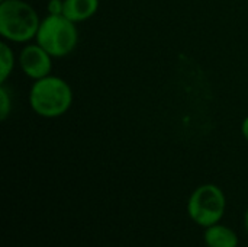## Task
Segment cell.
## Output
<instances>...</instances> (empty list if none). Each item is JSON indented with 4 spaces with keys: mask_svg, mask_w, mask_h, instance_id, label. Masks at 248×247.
<instances>
[{
    "mask_svg": "<svg viewBox=\"0 0 248 247\" xmlns=\"http://www.w3.org/2000/svg\"><path fill=\"white\" fill-rule=\"evenodd\" d=\"M99 9V0H64L62 15L71 22H83L92 17Z\"/></svg>",
    "mask_w": 248,
    "mask_h": 247,
    "instance_id": "8992f818",
    "label": "cell"
},
{
    "mask_svg": "<svg viewBox=\"0 0 248 247\" xmlns=\"http://www.w3.org/2000/svg\"><path fill=\"white\" fill-rule=\"evenodd\" d=\"M241 131H243V135H244V138L248 141V116L244 119V122H243V127H241Z\"/></svg>",
    "mask_w": 248,
    "mask_h": 247,
    "instance_id": "8fae6325",
    "label": "cell"
},
{
    "mask_svg": "<svg viewBox=\"0 0 248 247\" xmlns=\"http://www.w3.org/2000/svg\"><path fill=\"white\" fill-rule=\"evenodd\" d=\"M205 245L208 247H237L238 246V237L237 234L219 224H214L211 227H206L203 234Z\"/></svg>",
    "mask_w": 248,
    "mask_h": 247,
    "instance_id": "52a82bcc",
    "label": "cell"
},
{
    "mask_svg": "<svg viewBox=\"0 0 248 247\" xmlns=\"http://www.w3.org/2000/svg\"><path fill=\"white\" fill-rule=\"evenodd\" d=\"M10 109H12V100H10L9 92L1 84V87H0V118H1V121H4L7 118Z\"/></svg>",
    "mask_w": 248,
    "mask_h": 247,
    "instance_id": "9c48e42d",
    "label": "cell"
},
{
    "mask_svg": "<svg viewBox=\"0 0 248 247\" xmlns=\"http://www.w3.org/2000/svg\"><path fill=\"white\" fill-rule=\"evenodd\" d=\"M35 38L51 57H65L76 48L78 32L76 23L64 15H48L41 20Z\"/></svg>",
    "mask_w": 248,
    "mask_h": 247,
    "instance_id": "3957f363",
    "label": "cell"
},
{
    "mask_svg": "<svg viewBox=\"0 0 248 247\" xmlns=\"http://www.w3.org/2000/svg\"><path fill=\"white\" fill-rule=\"evenodd\" d=\"M244 224H246V229H247L248 231V210L247 213H246V217H244Z\"/></svg>",
    "mask_w": 248,
    "mask_h": 247,
    "instance_id": "7c38bea8",
    "label": "cell"
},
{
    "mask_svg": "<svg viewBox=\"0 0 248 247\" xmlns=\"http://www.w3.org/2000/svg\"><path fill=\"white\" fill-rule=\"evenodd\" d=\"M51 58L52 57L39 44H31L20 51L19 64L28 77L33 80H39L49 76L52 68Z\"/></svg>",
    "mask_w": 248,
    "mask_h": 247,
    "instance_id": "5b68a950",
    "label": "cell"
},
{
    "mask_svg": "<svg viewBox=\"0 0 248 247\" xmlns=\"http://www.w3.org/2000/svg\"><path fill=\"white\" fill-rule=\"evenodd\" d=\"M73 103L70 84L55 76L35 80L29 92V105L35 114L44 118H57L65 114Z\"/></svg>",
    "mask_w": 248,
    "mask_h": 247,
    "instance_id": "6da1fadb",
    "label": "cell"
},
{
    "mask_svg": "<svg viewBox=\"0 0 248 247\" xmlns=\"http://www.w3.org/2000/svg\"><path fill=\"white\" fill-rule=\"evenodd\" d=\"M0 1H3V0H0Z\"/></svg>",
    "mask_w": 248,
    "mask_h": 247,
    "instance_id": "4fadbf2b",
    "label": "cell"
},
{
    "mask_svg": "<svg viewBox=\"0 0 248 247\" xmlns=\"http://www.w3.org/2000/svg\"><path fill=\"white\" fill-rule=\"evenodd\" d=\"M41 20L36 10L23 0L0 3V33L6 41L28 42L36 36Z\"/></svg>",
    "mask_w": 248,
    "mask_h": 247,
    "instance_id": "7a4b0ae2",
    "label": "cell"
},
{
    "mask_svg": "<svg viewBox=\"0 0 248 247\" xmlns=\"http://www.w3.org/2000/svg\"><path fill=\"white\" fill-rule=\"evenodd\" d=\"M187 211L190 218L202 227L218 224L225 213L224 192L212 183L199 186L189 198Z\"/></svg>",
    "mask_w": 248,
    "mask_h": 247,
    "instance_id": "277c9868",
    "label": "cell"
},
{
    "mask_svg": "<svg viewBox=\"0 0 248 247\" xmlns=\"http://www.w3.org/2000/svg\"><path fill=\"white\" fill-rule=\"evenodd\" d=\"M15 66V55L12 48L6 44H0V83L4 84L6 79L10 76Z\"/></svg>",
    "mask_w": 248,
    "mask_h": 247,
    "instance_id": "ba28073f",
    "label": "cell"
},
{
    "mask_svg": "<svg viewBox=\"0 0 248 247\" xmlns=\"http://www.w3.org/2000/svg\"><path fill=\"white\" fill-rule=\"evenodd\" d=\"M62 9H64V0H49L48 3L49 15H62Z\"/></svg>",
    "mask_w": 248,
    "mask_h": 247,
    "instance_id": "30bf717a",
    "label": "cell"
}]
</instances>
